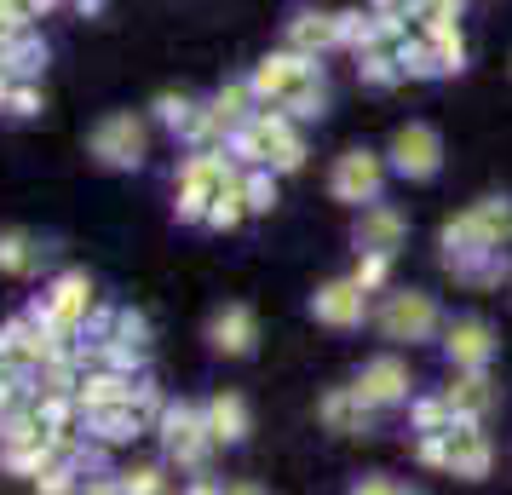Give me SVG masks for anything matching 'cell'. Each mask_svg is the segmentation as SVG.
<instances>
[{"label":"cell","instance_id":"cell-18","mask_svg":"<svg viewBox=\"0 0 512 495\" xmlns=\"http://www.w3.org/2000/svg\"><path fill=\"white\" fill-rule=\"evenodd\" d=\"M357 242H363L369 254H392L397 242H403V213L397 208H369L363 225H357Z\"/></svg>","mask_w":512,"mask_h":495},{"label":"cell","instance_id":"cell-31","mask_svg":"<svg viewBox=\"0 0 512 495\" xmlns=\"http://www.w3.org/2000/svg\"><path fill=\"white\" fill-rule=\"evenodd\" d=\"M185 495H225V484H219V478H208V472H196V478L185 484Z\"/></svg>","mask_w":512,"mask_h":495},{"label":"cell","instance_id":"cell-11","mask_svg":"<svg viewBox=\"0 0 512 495\" xmlns=\"http://www.w3.org/2000/svg\"><path fill=\"white\" fill-rule=\"evenodd\" d=\"M392 162L397 173H409V179H426V173H438V133L432 127H397L392 139Z\"/></svg>","mask_w":512,"mask_h":495},{"label":"cell","instance_id":"cell-27","mask_svg":"<svg viewBox=\"0 0 512 495\" xmlns=\"http://www.w3.org/2000/svg\"><path fill=\"white\" fill-rule=\"evenodd\" d=\"M121 495H167V467H156V461L127 467L121 472Z\"/></svg>","mask_w":512,"mask_h":495},{"label":"cell","instance_id":"cell-2","mask_svg":"<svg viewBox=\"0 0 512 495\" xmlns=\"http://www.w3.org/2000/svg\"><path fill=\"white\" fill-rule=\"evenodd\" d=\"M242 179V167L231 162V150L219 144V150H190L185 162H179V219L185 225H202L208 219V202L219 190H231Z\"/></svg>","mask_w":512,"mask_h":495},{"label":"cell","instance_id":"cell-9","mask_svg":"<svg viewBox=\"0 0 512 495\" xmlns=\"http://www.w3.org/2000/svg\"><path fill=\"white\" fill-rule=\"evenodd\" d=\"M328 190H334L340 202H374V196H380V162H374L369 150H346V156L334 162Z\"/></svg>","mask_w":512,"mask_h":495},{"label":"cell","instance_id":"cell-17","mask_svg":"<svg viewBox=\"0 0 512 495\" xmlns=\"http://www.w3.org/2000/svg\"><path fill=\"white\" fill-rule=\"evenodd\" d=\"M323 47H340V29H334V18L300 12V18L288 24V52H305V58H317Z\"/></svg>","mask_w":512,"mask_h":495},{"label":"cell","instance_id":"cell-32","mask_svg":"<svg viewBox=\"0 0 512 495\" xmlns=\"http://www.w3.org/2000/svg\"><path fill=\"white\" fill-rule=\"evenodd\" d=\"M351 495H403V490H397L392 478H369V484H357Z\"/></svg>","mask_w":512,"mask_h":495},{"label":"cell","instance_id":"cell-7","mask_svg":"<svg viewBox=\"0 0 512 495\" xmlns=\"http://www.w3.org/2000/svg\"><path fill=\"white\" fill-rule=\"evenodd\" d=\"M139 380H144V375H139ZM139 380H133V375H116V369H87V375H81V386H75V409H81V415L121 409V403H133Z\"/></svg>","mask_w":512,"mask_h":495},{"label":"cell","instance_id":"cell-36","mask_svg":"<svg viewBox=\"0 0 512 495\" xmlns=\"http://www.w3.org/2000/svg\"><path fill=\"white\" fill-rule=\"evenodd\" d=\"M75 12H87V18H93V12H104V0H70Z\"/></svg>","mask_w":512,"mask_h":495},{"label":"cell","instance_id":"cell-22","mask_svg":"<svg viewBox=\"0 0 512 495\" xmlns=\"http://www.w3.org/2000/svg\"><path fill=\"white\" fill-rule=\"evenodd\" d=\"M449 357L466 363V369H478L489 357V329L484 323H455V329H449Z\"/></svg>","mask_w":512,"mask_h":495},{"label":"cell","instance_id":"cell-30","mask_svg":"<svg viewBox=\"0 0 512 495\" xmlns=\"http://www.w3.org/2000/svg\"><path fill=\"white\" fill-rule=\"evenodd\" d=\"M81 495H121V472H87V478H81Z\"/></svg>","mask_w":512,"mask_h":495},{"label":"cell","instance_id":"cell-23","mask_svg":"<svg viewBox=\"0 0 512 495\" xmlns=\"http://www.w3.org/2000/svg\"><path fill=\"white\" fill-rule=\"evenodd\" d=\"M81 478L87 472L75 467V461H52V467H41V478H29V490L35 495H81Z\"/></svg>","mask_w":512,"mask_h":495},{"label":"cell","instance_id":"cell-16","mask_svg":"<svg viewBox=\"0 0 512 495\" xmlns=\"http://www.w3.org/2000/svg\"><path fill=\"white\" fill-rule=\"evenodd\" d=\"M409 392V369L397 363V357H380V363H369L363 375H357V398L363 403H397Z\"/></svg>","mask_w":512,"mask_h":495},{"label":"cell","instance_id":"cell-1","mask_svg":"<svg viewBox=\"0 0 512 495\" xmlns=\"http://www.w3.org/2000/svg\"><path fill=\"white\" fill-rule=\"evenodd\" d=\"M24 311L35 323H52V329H64L70 340H81L87 323H93V311H98V288H93L87 271H58Z\"/></svg>","mask_w":512,"mask_h":495},{"label":"cell","instance_id":"cell-5","mask_svg":"<svg viewBox=\"0 0 512 495\" xmlns=\"http://www.w3.org/2000/svg\"><path fill=\"white\" fill-rule=\"evenodd\" d=\"M52 265V242L41 231H24V225H0V277L12 283H29Z\"/></svg>","mask_w":512,"mask_h":495},{"label":"cell","instance_id":"cell-28","mask_svg":"<svg viewBox=\"0 0 512 495\" xmlns=\"http://www.w3.org/2000/svg\"><path fill=\"white\" fill-rule=\"evenodd\" d=\"M489 403H495V398H489V386H484L478 375H472V380H461V386H449V409H466V415H484Z\"/></svg>","mask_w":512,"mask_h":495},{"label":"cell","instance_id":"cell-13","mask_svg":"<svg viewBox=\"0 0 512 495\" xmlns=\"http://www.w3.org/2000/svg\"><path fill=\"white\" fill-rule=\"evenodd\" d=\"M139 432H150V426L139 421V409H133V403H121V409H98V415H81V438H93V444H104V449L133 444Z\"/></svg>","mask_w":512,"mask_h":495},{"label":"cell","instance_id":"cell-8","mask_svg":"<svg viewBox=\"0 0 512 495\" xmlns=\"http://www.w3.org/2000/svg\"><path fill=\"white\" fill-rule=\"evenodd\" d=\"M254 340H259V323H254V311L248 306H219L208 317V346L219 357H248L254 352Z\"/></svg>","mask_w":512,"mask_h":495},{"label":"cell","instance_id":"cell-35","mask_svg":"<svg viewBox=\"0 0 512 495\" xmlns=\"http://www.w3.org/2000/svg\"><path fill=\"white\" fill-rule=\"evenodd\" d=\"M12 87H18V81H12V75L0 70V116H6V98H12Z\"/></svg>","mask_w":512,"mask_h":495},{"label":"cell","instance_id":"cell-33","mask_svg":"<svg viewBox=\"0 0 512 495\" xmlns=\"http://www.w3.org/2000/svg\"><path fill=\"white\" fill-rule=\"evenodd\" d=\"M58 6H70V0H24V12H29V18H52Z\"/></svg>","mask_w":512,"mask_h":495},{"label":"cell","instance_id":"cell-37","mask_svg":"<svg viewBox=\"0 0 512 495\" xmlns=\"http://www.w3.org/2000/svg\"><path fill=\"white\" fill-rule=\"evenodd\" d=\"M380 6H397V0H380Z\"/></svg>","mask_w":512,"mask_h":495},{"label":"cell","instance_id":"cell-34","mask_svg":"<svg viewBox=\"0 0 512 495\" xmlns=\"http://www.w3.org/2000/svg\"><path fill=\"white\" fill-rule=\"evenodd\" d=\"M225 495H265L259 484H248V478H236V484H225Z\"/></svg>","mask_w":512,"mask_h":495},{"label":"cell","instance_id":"cell-20","mask_svg":"<svg viewBox=\"0 0 512 495\" xmlns=\"http://www.w3.org/2000/svg\"><path fill=\"white\" fill-rule=\"evenodd\" d=\"M323 421L334 426V432H363V421H369V403L357 398V386H346V392H328V398H323Z\"/></svg>","mask_w":512,"mask_h":495},{"label":"cell","instance_id":"cell-4","mask_svg":"<svg viewBox=\"0 0 512 495\" xmlns=\"http://www.w3.org/2000/svg\"><path fill=\"white\" fill-rule=\"evenodd\" d=\"M162 444H167V461L185 472H208V455L219 444L208 438V421H202V403H167L162 409Z\"/></svg>","mask_w":512,"mask_h":495},{"label":"cell","instance_id":"cell-26","mask_svg":"<svg viewBox=\"0 0 512 495\" xmlns=\"http://www.w3.org/2000/svg\"><path fill=\"white\" fill-rule=\"evenodd\" d=\"M47 116V93H41V81H18L12 98H6V121H41Z\"/></svg>","mask_w":512,"mask_h":495},{"label":"cell","instance_id":"cell-19","mask_svg":"<svg viewBox=\"0 0 512 495\" xmlns=\"http://www.w3.org/2000/svg\"><path fill=\"white\" fill-rule=\"evenodd\" d=\"M58 455H52L47 438H35V444H0V472H12V478H41V467H52Z\"/></svg>","mask_w":512,"mask_h":495},{"label":"cell","instance_id":"cell-15","mask_svg":"<svg viewBox=\"0 0 512 495\" xmlns=\"http://www.w3.org/2000/svg\"><path fill=\"white\" fill-rule=\"evenodd\" d=\"M311 311H317V323H328V329H351V323H363V288L328 283L323 294L311 300Z\"/></svg>","mask_w":512,"mask_h":495},{"label":"cell","instance_id":"cell-21","mask_svg":"<svg viewBox=\"0 0 512 495\" xmlns=\"http://www.w3.org/2000/svg\"><path fill=\"white\" fill-rule=\"evenodd\" d=\"M196 110H202V104H196L190 93H156V104H150V116H156V127H167V133H179V139H185V127L196 121Z\"/></svg>","mask_w":512,"mask_h":495},{"label":"cell","instance_id":"cell-29","mask_svg":"<svg viewBox=\"0 0 512 495\" xmlns=\"http://www.w3.org/2000/svg\"><path fill=\"white\" fill-rule=\"evenodd\" d=\"M24 29H35V18L24 12V0H0V41L24 35Z\"/></svg>","mask_w":512,"mask_h":495},{"label":"cell","instance_id":"cell-10","mask_svg":"<svg viewBox=\"0 0 512 495\" xmlns=\"http://www.w3.org/2000/svg\"><path fill=\"white\" fill-rule=\"evenodd\" d=\"M432 323H438V311H432L426 294H392L386 311H380V329L392 340H420V334H432Z\"/></svg>","mask_w":512,"mask_h":495},{"label":"cell","instance_id":"cell-25","mask_svg":"<svg viewBox=\"0 0 512 495\" xmlns=\"http://www.w3.org/2000/svg\"><path fill=\"white\" fill-rule=\"evenodd\" d=\"M242 202H248V213H271V208H277L271 167H242Z\"/></svg>","mask_w":512,"mask_h":495},{"label":"cell","instance_id":"cell-12","mask_svg":"<svg viewBox=\"0 0 512 495\" xmlns=\"http://www.w3.org/2000/svg\"><path fill=\"white\" fill-rule=\"evenodd\" d=\"M202 421H208L213 444H242V438L254 432V421H248V403L236 398V392H213V398L202 403Z\"/></svg>","mask_w":512,"mask_h":495},{"label":"cell","instance_id":"cell-14","mask_svg":"<svg viewBox=\"0 0 512 495\" xmlns=\"http://www.w3.org/2000/svg\"><path fill=\"white\" fill-rule=\"evenodd\" d=\"M47 41L35 35V29H24V35H12L6 41V52H0V70L12 75V81H41L47 75Z\"/></svg>","mask_w":512,"mask_h":495},{"label":"cell","instance_id":"cell-24","mask_svg":"<svg viewBox=\"0 0 512 495\" xmlns=\"http://www.w3.org/2000/svg\"><path fill=\"white\" fill-rule=\"evenodd\" d=\"M242 213H248V202H242V179H236L231 190H219V196L208 202V219H202V225H213V231H236Z\"/></svg>","mask_w":512,"mask_h":495},{"label":"cell","instance_id":"cell-3","mask_svg":"<svg viewBox=\"0 0 512 495\" xmlns=\"http://www.w3.org/2000/svg\"><path fill=\"white\" fill-rule=\"evenodd\" d=\"M144 150H150V121L133 116V110H110L87 133V156L104 173H133V167H144Z\"/></svg>","mask_w":512,"mask_h":495},{"label":"cell","instance_id":"cell-6","mask_svg":"<svg viewBox=\"0 0 512 495\" xmlns=\"http://www.w3.org/2000/svg\"><path fill=\"white\" fill-rule=\"evenodd\" d=\"M317 58H305V52H277V58H265L254 75H248V87H254L259 104H288V98L300 93V81L311 75Z\"/></svg>","mask_w":512,"mask_h":495}]
</instances>
